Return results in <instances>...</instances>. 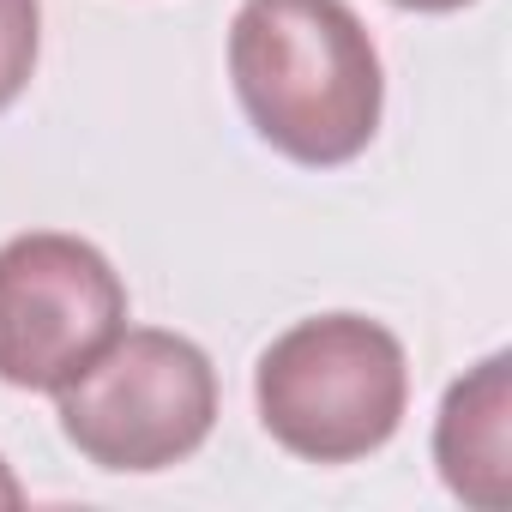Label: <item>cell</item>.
Masks as SVG:
<instances>
[{"instance_id":"obj_1","label":"cell","mask_w":512,"mask_h":512,"mask_svg":"<svg viewBox=\"0 0 512 512\" xmlns=\"http://www.w3.org/2000/svg\"><path fill=\"white\" fill-rule=\"evenodd\" d=\"M229 79L253 133L290 163L338 169L380 133L386 73L350 0H241Z\"/></svg>"},{"instance_id":"obj_2","label":"cell","mask_w":512,"mask_h":512,"mask_svg":"<svg viewBox=\"0 0 512 512\" xmlns=\"http://www.w3.org/2000/svg\"><path fill=\"white\" fill-rule=\"evenodd\" d=\"M266 434L308 464L380 452L410 410V356L368 314H314L266 344L253 368Z\"/></svg>"},{"instance_id":"obj_3","label":"cell","mask_w":512,"mask_h":512,"mask_svg":"<svg viewBox=\"0 0 512 512\" xmlns=\"http://www.w3.org/2000/svg\"><path fill=\"white\" fill-rule=\"evenodd\" d=\"M61 434L115 476H151L193 458L217 422L211 356L157 326H127L79 380L55 392Z\"/></svg>"},{"instance_id":"obj_4","label":"cell","mask_w":512,"mask_h":512,"mask_svg":"<svg viewBox=\"0 0 512 512\" xmlns=\"http://www.w3.org/2000/svg\"><path fill=\"white\" fill-rule=\"evenodd\" d=\"M127 332V284L103 247L31 229L0 247V380L61 392Z\"/></svg>"},{"instance_id":"obj_5","label":"cell","mask_w":512,"mask_h":512,"mask_svg":"<svg viewBox=\"0 0 512 512\" xmlns=\"http://www.w3.org/2000/svg\"><path fill=\"white\" fill-rule=\"evenodd\" d=\"M434 464L464 506L482 512L512 506V356L506 350L446 386L434 416Z\"/></svg>"},{"instance_id":"obj_6","label":"cell","mask_w":512,"mask_h":512,"mask_svg":"<svg viewBox=\"0 0 512 512\" xmlns=\"http://www.w3.org/2000/svg\"><path fill=\"white\" fill-rule=\"evenodd\" d=\"M37 49H43V7L37 0H0V109L25 97Z\"/></svg>"},{"instance_id":"obj_7","label":"cell","mask_w":512,"mask_h":512,"mask_svg":"<svg viewBox=\"0 0 512 512\" xmlns=\"http://www.w3.org/2000/svg\"><path fill=\"white\" fill-rule=\"evenodd\" d=\"M0 506H25V488H19V476H13L7 458H0Z\"/></svg>"},{"instance_id":"obj_8","label":"cell","mask_w":512,"mask_h":512,"mask_svg":"<svg viewBox=\"0 0 512 512\" xmlns=\"http://www.w3.org/2000/svg\"><path fill=\"white\" fill-rule=\"evenodd\" d=\"M392 7H404V13H458L470 0H392Z\"/></svg>"}]
</instances>
